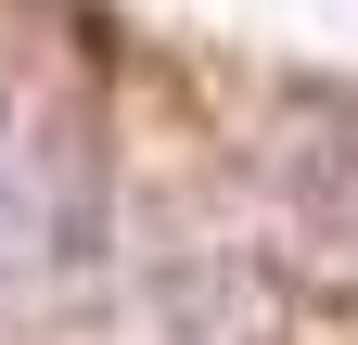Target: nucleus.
I'll return each mask as SVG.
<instances>
[{"mask_svg":"<svg viewBox=\"0 0 358 345\" xmlns=\"http://www.w3.org/2000/svg\"><path fill=\"white\" fill-rule=\"evenodd\" d=\"M64 230H77V192H64L52 128L26 103H0V307H26V294L64 269Z\"/></svg>","mask_w":358,"mask_h":345,"instance_id":"nucleus-1","label":"nucleus"}]
</instances>
